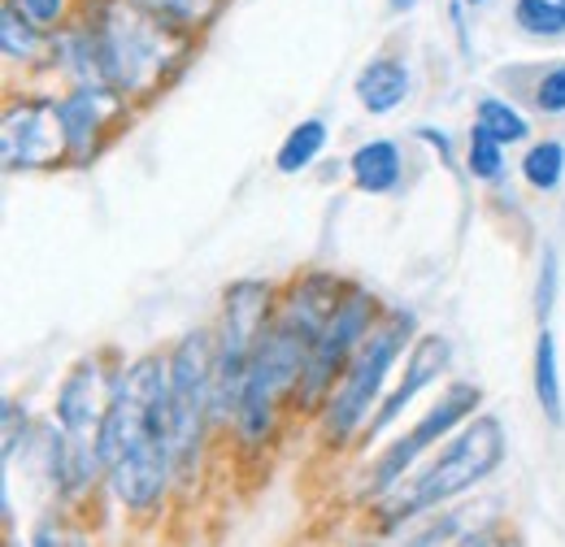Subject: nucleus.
Returning <instances> with one entry per match:
<instances>
[{
  "label": "nucleus",
  "mask_w": 565,
  "mask_h": 547,
  "mask_svg": "<svg viewBox=\"0 0 565 547\" xmlns=\"http://www.w3.org/2000/svg\"><path fill=\"white\" fill-rule=\"evenodd\" d=\"M100 470L122 508H152L174 479L170 452V356H136L114 374L100 426Z\"/></svg>",
  "instance_id": "1"
},
{
  "label": "nucleus",
  "mask_w": 565,
  "mask_h": 547,
  "mask_svg": "<svg viewBox=\"0 0 565 547\" xmlns=\"http://www.w3.org/2000/svg\"><path fill=\"white\" fill-rule=\"evenodd\" d=\"M83 22L100 40L109 87L131 100H148L157 87H166V74L183 66L192 49L188 35L152 22L131 0H87Z\"/></svg>",
  "instance_id": "2"
},
{
  "label": "nucleus",
  "mask_w": 565,
  "mask_h": 547,
  "mask_svg": "<svg viewBox=\"0 0 565 547\" xmlns=\"http://www.w3.org/2000/svg\"><path fill=\"white\" fill-rule=\"evenodd\" d=\"M504 461V430L495 417H475L466 421L448 443L444 452L426 465L418 479H409L401 491H392L383 500V522L387 526H401L409 517H423L426 508H439L448 500H457L461 491L479 486L483 479H492Z\"/></svg>",
  "instance_id": "3"
},
{
  "label": "nucleus",
  "mask_w": 565,
  "mask_h": 547,
  "mask_svg": "<svg viewBox=\"0 0 565 547\" xmlns=\"http://www.w3.org/2000/svg\"><path fill=\"white\" fill-rule=\"evenodd\" d=\"M309 352H313V335L275 313L270 331L262 335L248 369H244L239 400H235V430L248 448H262L275 435L282 405L296 400V392H300Z\"/></svg>",
  "instance_id": "4"
},
{
  "label": "nucleus",
  "mask_w": 565,
  "mask_h": 547,
  "mask_svg": "<svg viewBox=\"0 0 565 547\" xmlns=\"http://www.w3.org/2000/svg\"><path fill=\"white\" fill-rule=\"evenodd\" d=\"M275 287L262 278H239L222 296V326L213 335V412L235 417L244 369L257 352L262 335L275 322Z\"/></svg>",
  "instance_id": "5"
},
{
  "label": "nucleus",
  "mask_w": 565,
  "mask_h": 547,
  "mask_svg": "<svg viewBox=\"0 0 565 547\" xmlns=\"http://www.w3.org/2000/svg\"><path fill=\"white\" fill-rule=\"evenodd\" d=\"M409 335H414V313L409 309H392V313L379 318V326L370 331V340L361 343L356 356L349 361L340 387L322 405V435H327V443H344V439H353L356 430L365 426L370 405H374V396H379L392 361L401 356V347H405Z\"/></svg>",
  "instance_id": "6"
},
{
  "label": "nucleus",
  "mask_w": 565,
  "mask_h": 547,
  "mask_svg": "<svg viewBox=\"0 0 565 547\" xmlns=\"http://www.w3.org/2000/svg\"><path fill=\"white\" fill-rule=\"evenodd\" d=\"M213 412V335L192 331L170 352V452H174V479H188V470L201 457L205 430Z\"/></svg>",
  "instance_id": "7"
},
{
  "label": "nucleus",
  "mask_w": 565,
  "mask_h": 547,
  "mask_svg": "<svg viewBox=\"0 0 565 547\" xmlns=\"http://www.w3.org/2000/svg\"><path fill=\"white\" fill-rule=\"evenodd\" d=\"M379 318H383L379 300H374L361 282H349L340 309L331 313V322H327L322 335L313 340L309 365H305V378H300V392H296V405H300V409L313 412L331 400L335 378H344L349 361L356 356V347L370 340V331L379 326Z\"/></svg>",
  "instance_id": "8"
},
{
  "label": "nucleus",
  "mask_w": 565,
  "mask_h": 547,
  "mask_svg": "<svg viewBox=\"0 0 565 547\" xmlns=\"http://www.w3.org/2000/svg\"><path fill=\"white\" fill-rule=\"evenodd\" d=\"M0 157L9 174L22 170H49L66 157V131L57 118V100L49 96H22L4 109L0 127Z\"/></svg>",
  "instance_id": "9"
},
{
  "label": "nucleus",
  "mask_w": 565,
  "mask_h": 547,
  "mask_svg": "<svg viewBox=\"0 0 565 547\" xmlns=\"http://www.w3.org/2000/svg\"><path fill=\"white\" fill-rule=\"evenodd\" d=\"M479 400H483V396H479V387H470V383H452V387L444 392V400L426 412L409 435H401V439H396V443L374 461V470H370V491H374V495L396 491V482L405 479V470L423 457L426 448H435L439 439H448V435H452V426H461L470 412L479 409Z\"/></svg>",
  "instance_id": "10"
},
{
  "label": "nucleus",
  "mask_w": 565,
  "mask_h": 547,
  "mask_svg": "<svg viewBox=\"0 0 565 547\" xmlns=\"http://www.w3.org/2000/svg\"><path fill=\"white\" fill-rule=\"evenodd\" d=\"M118 114H122V96L118 92L78 87L66 100H57V118H62V131H66V161L87 165Z\"/></svg>",
  "instance_id": "11"
},
{
  "label": "nucleus",
  "mask_w": 565,
  "mask_h": 547,
  "mask_svg": "<svg viewBox=\"0 0 565 547\" xmlns=\"http://www.w3.org/2000/svg\"><path fill=\"white\" fill-rule=\"evenodd\" d=\"M448 356H452V347H448V340L444 335H423V340L414 343V352H409V365H405V378L396 383V392L383 400V409H379V417L365 426V439H374V435H383L401 412L414 405V396L423 392V387H430L444 369H448Z\"/></svg>",
  "instance_id": "12"
},
{
  "label": "nucleus",
  "mask_w": 565,
  "mask_h": 547,
  "mask_svg": "<svg viewBox=\"0 0 565 547\" xmlns=\"http://www.w3.org/2000/svg\"><path fill=\"white\" fill-rule=\"evenodd\" d=\"M353 87L361 109L374 114V118H383V114H392L409 96V66L401 57H392V53H379V57H370L361 66Z\"/></svg>",
  "instance_id": "13"
},
{
  "label": "nucleus",
  "mask_w": 565,
  "mask_h": 547,
  "mask_svg": "<svg viewBox=\"0 0 565 547\" xmlns=\"http://www.w3.org/2000/svg\"><path fill=\"white\" fill-rule=\"evenodd\" d=\"M349 170H353L356 192L383 196V192H392V187L401 183V170H405V165H401V148H396L392 139H370V143H361L353 152Z\"/></svg>",
  "instance_id": "14"
},
{
  "label": "nucleus",
  "mask_w": 565,
  "mask_h": 547,
  "mask_svg": "<svg viewBox=\"0 0 565 547\" xmlns=\"http://www.w3.org/2000/svg\"><path fill=\"white\" fill-rule=\"evenodd\" d=\"M131 4L140 13H148L152 22H161V26L179 31V35H188V40H196L201 31H210L213 22H217V13H222L226 0H131Z\"/></svg>",
  "instance_id": "15"
},
{
  "label": "nucleus",
  "mask_w": 565,
  "mask_h": 547,
  "mask_svg": "<svg viewBox=\"0 0 565 547\" xmlns=\"http://www.w3.org/2000/svg\"><path fill=\"white\" fill-rule=\"evenodd\" d=\"M0 49H4L9 62L31 66V62H40L44 53H53V40L18 9V0H4V9H0Z\"/></svg>",
  "instance_id": "16"
},
{
  "label": "nucleus",
  "mask_w": 565,
  "mask_h": 547,
  "mask_svg": "<svg viewBox=\"0 0 565 547\" xmlns=\"http://www.w3.org/2000/svg\"><path fill=\"white\" fill-rule=\"evenodd\" d=\"M322 143H327V122H322V118L296 122V127L287 131V139L279 143V157H275L279 174H300V170H309V165L318 161Z\"/></svg>",
  "instance_id": "17"
},
{
  "label": "nucleus",
  "mask_w": 565,
  "mask_h": 547,
  "mask_svg": "<svg viewBox=\"0 0 565 547\" xmlns=\"http://www.w3.org/2000/svg\"><path fill=\"white\" fill-rule=\"evenodd\" d=\"M535 396L548 421H562V378H557V340L544 331L535 343Z\"/></svg>",
  "instance_id": "18"
},
{
  "label": "nucleus",
  "mask_w": 565,
  "mask_h": 547,
  "mask_svg": "<svg viewBox=\"0 0 565 547\" xmlns=\"http://www.w3.org/2000/svg\"><path fill=\"white\" fill-rule=\"evenodd\" d=\"M522 174L531 187L540 192H553L565 179V143L562 139H540L526 148V161H522Z\"/></svg>",
  "instance_id": "19"
},
{
  "label": "nucleus",
  "mask_w": 565,
  "mask_h": 547,
  "mask_svg": "<svg viewBox=\"0 0 565 547\" xmlns=\"http://www.w3.org/2000/svg\"><path fill=\"white\" fill-rule=\"evenodd\" d=\"M513 22H518V31H526V35L562 40L565 4L562 0H513Z\"/></svg>",
  "instance_id": "20"
},
{
  "label": "nucleus",
  "mask_w": 565,
  "mask_h": 547,
  "mask_svg": "<svg viewBox=\"0 0 565 547\" xmlns=\"http://www.w3.org/2000/svg\"><path fill=\"white\" fill-rule=\"evenodd\" d=\"M479 127L492 139H500V143H522V139L531 136V122L509 100H500V96H483L479 100Z\"/></svg>",
  "instance_id": "21"
},
{
  "label": "nucleus",
  "mask_w": 565,
  "mask_h": 547,
  "mask_svg": "<svg viewBox=\"0 0 565 547\" xmlns=\"http://www.w3.org/2000/svg\"><path fill=\"white\" fill-rule=\"evenodd\" d=\"M466 157H470V174L483 179V183H495L500 170H504V143L488 136L483 127L470 131V152H466Z\"/></svg>",
  "instance_id": "22"
},
{
  "label": "nucleus",
  "mask_w": 565,
  "mask_h": 547,
  "mask_svg": "<svg viewBox=\"0 0 565 547\" xmlns=\"http://www.w3.org/2000/svg\"><path fill=\"white\" fill-rule=\"evenodd\" d=\"M452 535H457V517H435V522L414 517V535L409 539H396V544H383V547H444Z\"/></svg>",
  "instance_id": "23"
},
{
  "label": "nucleus",
  "mask_w": 565,
  "mask_h": 547,
  "mask_svg": "<svg viewBox=\"0 0 565 547\" xmlns=\"http://www.w3.org/2000/svg\"><path fill=\"white\" fill-rule=\"evenodd\" d=\"M535 105L540 114H565V62L544 69V78L535 83Z\"/></svg>",
  "instance_id": "24"
},
{
  "label": "nucleus",
  "mask_w": 565,
  "mask_h": 547,
  "mask_svg": "<svg viewBox=\"0 0 565 547\" xmlns=\"http://www.w3.org/2000/svg\"><path fill=\"white\" fill-rule=\"evenodd\" d=\"M18 9L44 31V26H57L66 18V0H18Z\"/></svg>",
  "instance_id": "25"
},
{
  "label": "nucleus",
  "mask_w": 565,
  "mask_h": 547,
  "mask_svg": "<svg viewBox=\"0 0 565 547\" xmlns=\"http://www.w3.org/2000/svg\"><path fill=\"white\" fill-rule=\"evenodd\" d=\"M31 547H87V544L74 535L71 526H62V522H40L35 535H31Z\"/></svg>",
  "instance_id": "26"
},
{
  "label": "nucleus",
  "mask_w": 565,
  "mask_h": 547,
  "mask_svg": "<svg viewBox=\"0 0 565 547\" xmlns=\"http://www.w3.org/2000/svg\"><path fill=\"white\" fill-rule=\"evenodd\" d=\"M553 300H557V257L548 253V257H544V270H540V291H535V309H540V318L553 313Z\"/></svg>",
  "instance_id": "27"
},
{
  "label": "nucleus",
  "mask_w": 565,
  "mask_h": 547,
  "mask_svg": "<svg viewBox=\"0 0 565 547\" xmlns=\"http://www.w3.org/2000/svg\"><path fill=\"white\" fill-rule=\"evenodd\" d=\"M470 547H522L513 535H504V530H488V535H479Z\"/></svg>",
  "instance_id": "28"
},
{
  "label": "nucleus",
  "mask_w": 565,
  "mask_h": 547,
  "mask_svg": "<svg viewBox=\"0 0 565 547\" xmlns=\"http://www.w3.org/2000/svg\"><path fill=\"white\" fill-rule=\"evenodd\" d=\"M387 4H392V9H396V13H405V9H414V4H418V0H387Z\"/></svg>",
  "instance_id": "29"
},
{
  "label": "nucleus",
  "mask_w": 565,
  "mask_h": 547,
  "mask_svg": "<svg viewBox=\"0 0 565 547\" xmlns=\"http://www.w3.org/2000/svg\"><path fill=\"white\" fill-rule=\"evenodd\" d=\"M466 4H488V0H466Z\"/></svg>",
  "instance_id": "30"
},
{
  "label": "nucleus",
  "mask_w": 565,
  "mask_h": 547,
  "mask_svg": "<svg viewBox=\"0 0 565 547\" xmlns=\"http://www.w3.org/2000/svg\"><path fill=\"white\" fill-rule=\"evenodd\" d=\"M4 547H18V544H4Z\"/></svg>",
  "instance_id": "31"
},
{
  "label": "nucleus",
  "mask_w": 565,
  "mask_h": 547,
  "mask_svg": "<svg viewBox=\"0 0 565 547\" xmlns=\"http://www.w3.org/2000/svg\"><path fill=\"white\" fill-rule=\"evenodd\" d=\"M562 4H565V0H562Z\"/></svg>",
  "instance_id": "32"
}]
</instances>
